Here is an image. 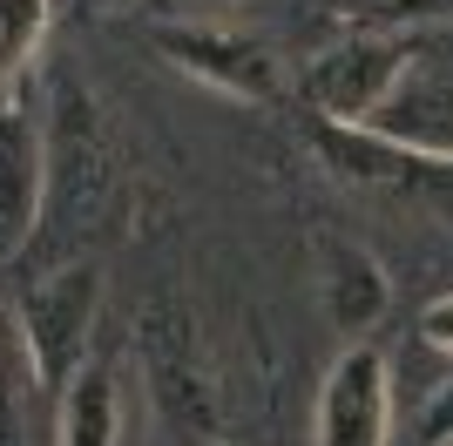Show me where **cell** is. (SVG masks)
<instances>
[{
	"mask_svg": "<svg viewBox=\"0 0 453 446\" xmlns=\"http://www.w3.org/2000/svg\"><path fill=\"white\" fill-rule=\"evenodd\" d=\"M311 446H393V365L379 345H345L325 365Z\"/></svg>",
	"mask_w": 453,
	"mask_h": 446,
	"instance_id": "cell-4",
	"label": "cell"
},
{
	"mask_svg": "<svg viewBox=\"0 0 453 446\" xmlns=\"http://www.w3.org/2000/svg\"><path fill=\"white\" fill-rule=\"evenodd\" d=\"M48 196V135L20 102L0 95V258L27 250Z\"/></svg>",
	"mask_w": 453,
	"mask_h": 446,
	"instance_id": "cell-5",
	"label": "cell"
},
{
	"mask_svg": "<svg viewBox=\"0 0 453 446\" xmlns=\"http://www.w3.org/2000/svg\"><path fill=\"white\" fill-rule=\"evenodd\" d=\"M163 14H210V7H237V0H156Z\"/></svg>",
	"mask_w": 453,
	"mask_h": 446,
	"instance_id": "cell-14",
	"label": "cell"
},
{
	"mask_svg": "<svg viewBox=\"0 0 453 446\" xmlns=\"http://www.w3.org/2000/svg\"><path fill=\"white\" fill-rule=\"evenodd\" d=\"M419 338L434 345V352H453V291H440L426 311H419Z\"/></svg>",
	"mask_w": 453,
	"mask_h": 446,
	"instance_id": "cell-12",
	"label": "cell"
},
{
	"mask_svg": "<svg viewBox=\"0 0 453 446\" xmlns=\"http://www.w3.org/2000/svg\"><path fill=\"white\" fill-rule=\"evenodd\" d=\"M413 61L419 55L399 35H345V41H332V48H319V55L304 61L298 88H304V102H311L325 122L365 129V122L379 115V102L406 81Z\"/></svg>",
	"mask_w": 453,
	"mask_h": 446,
	"instance_id": "cell-3",
	"label": "cell"
},
{
	"mask_svg": "<svg viewBox=\"0 0 453 446\" xmlns=\"http://www.w3.org/2000/svg\"><path fill=\"white\" fill-rule=\"evenodd\" d=\"M88 7H95V14H102V7H115V0H88Z\"/></svg>",
	"mask_w": 453,
	"mask_h": 446,
	"instance_id": "cell-15",
	"label": "cell"
},
{
	"mask_svg": "<svg viewBox=\"0 0 453 446\" xmlns=\"http://www.w3.org/2000/svg\"><path fill=\"white\" fill-rule=\"evenodd\" d=\"M419 446H453V379H440L419 406Z\"/></svg>",
	"mask_w": 453,
	"mask_h": 446,
	"instance_id": "cell-11",
	"label": "cell"
},
{
	"mask_svg": "<svg viewBox=\"0 0 453 446\" xmlns=\"http://www.w3.org/2000/svg\"><path fill=\"white\" fill-rule=\"evenodd\" d=\"M55 20V0H0V95L20 81V68L41 55Z\"/></svg>",
	"mask_w": 453,
	"mask_h": 446,
	"instance_id": "cell-9",
	"label": "cell"
},
{
	"mask_svg": "<svg viewBox=\"0 0 453 446\" xmlns=\"http://www.w3.org/2000/svg\"><path fill=\"white\" fill-rule=\"evenodd\" d=\"M150 48L170 61L176 74L203 81V88L230 95V102H278V61H271L265 41H250L244 27H224V20L203 14H170L150 27Z\"/></svg>",
	"mask_w": 453,
	"mask_h": 446,
	"instance_id": "cell-2",
	"label": "cell"
},
{
	"mask_svg": "<svg viewBox=\"0 0 453 446\" xmlns=\"http://www.w3.org/2000/svg\"><path fill=\"white\" fill-rule=\"evenodd\" d=\"M319 297H325V318L332 332H345V345H365L379 318L393 311V278L386 264L352 237H325V278H319Z\"/></svg>",
	"mask_w": 453,
	"mask_h": 446,
	"instance_id": "cell-7",
	"label": "cell"
},
{
	"mask_svg": "<svg viewBox=\"0 0 453 446\" xmlns=\"http://www.w3.org/2000/svg\"><path fill=\"white\" fill-rule=\"evenodd\" d=\"M55 446H122V365L109 352L55 392Z\"/></svg>",
	"mask_w": 453,
	"mask_h": 446,
	"instance_id": "cell-8",
	"label": "cell"
},
{
	"mask_svg": "<svg viewBox=\"0 0 453 446\" xmlns=\"http://www.w3.org/2000/svg\"><path fill=\"white\" fill-rule=\"evenodd\" d=\"M217 446H224V440H217Z\"/></svg>",
	"mask_w": 453,
	"mask_h": 446,
	"instance_id": "cell-16",
	"label": "cell"
},
{
	"mask_svg": "<svg viewBox=\"0 0 453 446\" xmlns=\"http://www.w3.org/2000/svg\"><path fill=\"white\" fill-rule=\"evenodd\" d=\"M27 379V352H20V332L0 318V433H7V412H14V386Z\"/></svg>",
	"mask_w": 453,
	"mask_h": 446,
	"instance_id": "cell-10",
	"label": "cell"
},
{
	"mask_svg": "<svg viewBox=\"0 0 453 446\" xmlns=\"http://www.w3.org/2000/svg\"><path fill=\"white\" fill-rule=\"evenodd\" d=\"M95 325H102V264H61V271L27 284L14 332L27 352V379L48 399L95 358Z\"/></svg>",
	"mask_w": 453,
	"mask_h": 446,
	"instance_id": "cell-1",
	"label": "cell"
},
{
	"mask_svg": "<svg viewBox=\"0 0 453 446\" xmlns=\"http://www.w3.org/2000/svg\"><path fill=\"white\" fill-rule=\"evenodd\" d=\"M453 0H379V14H406V20H426V14H447Z\"/></svg>",
	"mask_w": 453,
	"mask_h": 446,
	"instance_id": "cell-13",
	"label": "cell"
},
{
	"mask_svg": "<svg viewBox=\"0 0 453 446\" xmlns=\"http://www.w3.org/2000/svg\"><path fill=\"white\" fill-rule=\"evenodd\" d=\"M372 135H386L393 149H406V156H426V163H453V74H434V68H406V81H399L386 102H379V115L365 122Z\"/></svg>",
	"mask_w": 453,
	"mask_h": 446,
	"instance_id": "cell-6",
	"label": "cell"
}]
</instances>
